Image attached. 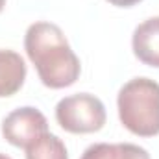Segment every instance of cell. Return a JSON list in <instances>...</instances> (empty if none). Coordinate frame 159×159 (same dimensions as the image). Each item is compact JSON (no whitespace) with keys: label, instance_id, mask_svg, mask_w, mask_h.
<instances>
[{"label":"cell","instance_id":"cell-1","mask_svg":"<svg viewBox=\"0 0 159 159\" xmlns=\"http://www.w3.org/2000/svg\"><path fill=\"white\" fill-rule=\"evenodd\" d=\"M24 48L43 85L65 89L80 78V59L57 24L44 20L34 22L26 30Z\"/></svg>","mask_w":159,"mask_h":159},{"label":"cell","instance_id":"cell-2","mask_svg":"<svg viewBox=\"0 0 159 159\" xmlns=\"http://www.w3.org/2000/svg\"><path fill=\"white\" fill-rule=\"evenodd\" d=\"M122 126L139 137L159 135V83L133 78L122 85L117 98Z\"/></svg>","mask_w":159,"mask_h":159},{"label":"cell","instance_id":"cell-3","mask_svg":"<svg viewBox=\"0 0 159 159\" xmlns=\"http://www.w3.org/2000/svg\"><path fill=\"white\" fill-rule=\"evenodd\" d=\"M56 120L69 133H94L106 124V107L94 94H70L57 102Z\"/></svg>","mask_w":159,"mask_h":159},{"label":"cell","instance_id":"cell-4","mask_svg":"<svg viewBox=\"0 0 159 159\" xmlns=\"http://www.w3.org/2000/svg\"><path fill=\"white\" fill-rule=\"evenodd\" d=\"M46 131H48L46 117L39 109L30 107V106L13 109L2 120L4 139L17 148H26L28 144H32L35 139H39Z\"/></svg>","mask_w":159,"mask_h":159},{"label":"cell","instance_id":"cell-5","mask_svg":"<svg viewBox=\"0 0 159 159\" xmlns=\"http://www.w3.org/2000/svg\"><path fill=\"white\" fill-rule=\"evenodd\" d=\"M131 46L139 61L159 69V17L146 19L135 28Z\"/></svg>","mask_w":159,"mask_h":159},{"label":"cell","instance_id":"cell-6","mask_svg":"<svg viewBox=\"0 0 159 159\" xmlns=\"http://www.w3.org/2000/svg\"><path fill=\"white\" fill-rule=\"evenodd\" d=\"M26 80V63L13 50L0 48V98L13 96Z\"/></svg>","mask_w":159,"mask_h":159},{"label":"cell","instance_id":"cell-7","mask_svg":"<svg viewBox=\"0 0 159 159\" xmlns=\"http://www.w3.org/2000/svg\"><path fill=\"white\" fill-rule=\"evenodd\" d=\"M26 159H69V154L65 143L46 131L26 146Z\"/></svg>","mask_w":159,"mask_h":159},{"label":"cell","instance_id":"cell-8","mask_svg":"<svg viewBox=\"0 0 159 159\" xmlns=\"http://www.w3.org/2000/svg\"><path fill=\"white\" fill-rule=\"evenodd\" d=\"M113 159H150V154L137 144L131 143H119L115 144V157Z\"/></svg>","mask_w":159,"mask_h":159},{"label":"cell","instance_id":"cell-9","mask_svg":"<svg viewBox=\"0 0 159 159\" xmlns=\"http://www.w3.org/2000/svg\"><path fill=\"white\" fill-rule=\"evenodd\" d=\"M113 157H115V144H109V143L91 144L81 156V159H113Z\"/></svg>","mask_w":159,"mask_h":159},{"label":"cell","instance_id":"cell-10","mask_svg":"<svg viewBox=\"0 0 159 159\" xmlns=\"http://www.w3.org/2000/svg\"><path fill=\"white\" fill-rule=\"evenodd\" d=\"M107 2L113 6H119V7H131V6L139 4L141 0H107Z\"/></svg>","mask_w":159,"mask_h":159},{"label":"cell","instance_id":"cell-11","mask_svg":"<svg viewBox=\"0 0 159 159\" xmlns=\"http://www.w3.org/2000/svg\"><path fill=\"white\" fill-rule=\"evenodd\" d=\"M4 6H6V0H0V11L4 9Z\"/></svg>","mask_w":159,"mask_h":159},{"label":"cell","instance_id":"cell-12","mask_svg":"<svg viewBox=\"0 0 159 159\" xmlns=\"http://www.w3.org/2000/svg\"><path fill=\"white\" fill-rule=\"evenodd\" d=\"M0 159H11L9 156H6V154H0Z\"/></svg>","mask_w":159,"mask_h":159}]
</instances>
